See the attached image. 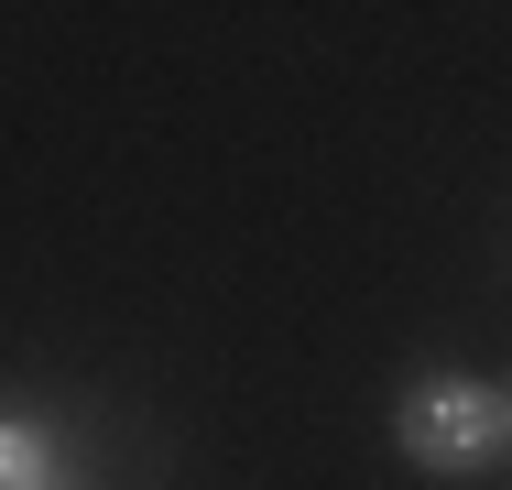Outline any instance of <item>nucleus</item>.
<instances>
[{"label":"nucleus","instance_id":"nucleus-1","mask_svg":"<svg viewBox=\"0 0 512 490\" xmlns=\"http://www.w3.org/2000/svg\"><path fill=\"white\" fill-rule=\"evenodd\" d=\"M393 447H404L425 480H480L512 447V392L469 382V371H425V382H404V403H393Z\"/></svg>","mask_w":512,"mask_h":490},{"label":"nucleus","instance_id":"nucleus-2","mask_svg":"<svg viewBox=\"0 0 512 490\" xmlns=\"http://www.w3.org/2000/svg\"><path fill=\"white\" fill-rule=\"evenodd\" d=\"M0 490H66V447L22 414H0Z\"/></svg>","mask_w":512,"mask_h":490}]
</instances>
